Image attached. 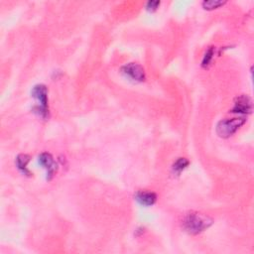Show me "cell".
<instances>
[{
    "label": "cell",
    "mask_w": 254,
    "mask_h": 254,
    "mask_svg": "<svg viewBox=\"0 0 254 254\" xmlns=\"http://www.w3.org/2000/svg\"><path fill=\"white\" fill-rule=\"evenodd\" d=\"M213 223V219L206 214L191 211L185 215L182 225L185 231L192 235H197L207 229Z\"/></svg>",
    "instance_id": "6da1fadb"
},
{
    "label": "cell",
    "mask_w": 254,
    "mask_h": 254,
    "mask_svg": "<svg viewBox=\"0 0 254 254\" xmlns=\"http://www.w3.org/2000/svg\"><path fill=\"white\" fill-rule=\"evenodd\" d=\"M31 96L38 102V104L34 107L36 112L42 118L49 117V104H48V89L45 85L39 84L34 86L31 91Z\"/></svg>",
    "instance_id": "7a4b0ae2"
},
{
    "label": "cell",
    "mask_w": 254,
    "mask_h": 254,
    "mask_svg": "<svg viewBox=\"0 0 254 254\" xmlns=\"http://www.w3.org/2000/svg\"><path fill=\"white\" fill-rule=\"evenodd\" d=\"M245 122L246 118L244 116L222 119L216 125V134L221 138H228L232 136Z\"/></svg>",
    "instance_id": "3957f363"
},
{
    "label": "cell",
    "mask_w": 254,
    "mask_h": 254,
    "mask_svg": "<svg viewBox=\"0 0 254 254\" xmlns=\"http://www.w3.org/2000/svg\"><path fill=\"white\" fill-rule=\"evenodd\" d=\"M120 72L123 76L128 78L129 80L136 82V83H142L146 80V74L144 68L136 63H129L121 67Z\"/></svg>",
    "instance_id": "277c9868"
},
{
    "label": "cell",
    "mask_w": 254,
    "mask_h": 254,
    "mask_svg": "<svg viewBox=\"0 0 254 254\" xmlns=\"http://www.w3.org/2000/svg\"><path fill=\"white\" fill-rule=\"evenodd\" d=\"M38 161L39 164L46 170L47 180L51 181L58 171V164L54 160L53 156L48 152H43L39 155Z\"/></svg>",
    "instance_id": "5b68a950"
},
{
    "label": "cell",
    "mask_w": 254,
    "mask_h": 254,
    "mask_svg": "<svg viewBox=\"0 0 254 254\" xmlns=\"http://www.w3.org/2000/svg\"><path fill=\"white\" fill-rule=\"evenodd\" d=\"M252 111V100L245 95L239 96L234 101V105L230 110L231 113L236 114H249Z\"/></svg>",
    "instance_id": "8992f818"
},
{
    "label": "cell",
    "mask_w": 254,
    "mask_h": 254,
    "mask_svg": "<svg viewBox=\"0 0 254 254\" xmlns=\"http://www.w3.org/2000/svg\"><path fill=\"white\" fill-rule=\"evenodd\" d=\"M134 198L137 203L143 206H151L157 201V195L150 191H138Z\"/></svg>",
    "instance_id": "52a82bcc"
},
{
    "label": "cell",
    "mask_w": 254,
    "mask_h": 254,
    "mask_svg": "<svg viewBox=\"0 0 254 254\" xmlns=\"http://www.w3.org/2000/svg\"><path fill=\"white\" fill-rule=\"evenodd\" d=\"M31 157L27 154H19L16 157V166L18 168V170L25 176H31L32 173L31 171L28 169V163L30 162Z\"/></svg>",
    "instance_id": "ba28073f"
},
{
    "label": "cell",
    "mask_w": 254,
    "mask_h": 254,
    "mask_svg": "<svg viewBox=\"0 0 254 254\" xmlns=\"http://www.w3.org/2000/svg\"><path fill=\"white\" fill-rule=\"evenodd\" d=\"M189 165H190V161H189L187 158L181 157V158H178V159L174 162V164H173V166H172V169H173V172H174V173L180 175L185 169H187V167H188Z\"/></svg>",
    "instance_id": "9c48e42d"
},
{
    "label": "cell",
    "mask_w": 254,
    "mask_h": 254,
    "mask_svg": "<svg viewBox=\"0 0 254 254\" xmlns=\"http://www.w3.org/2000/svg\"><path fill=\"white\" fill-rule=\"evenodd\" d=\"M225 3V1H221V0H205V1L202 3V5L205 10H213L223 6Z\"/></svg>",
    "instance_id": "30bf717a"
},
{
    "label": "cell",
    "mask_w": 254,
    "mask_h": 254,
    "mask_svg": "<svg viewBox=\"0 0 254 254\" xmlns=\"http://www.w3.org/2000/svg\"><path fill=\"white\" fill-rule=\"evenodd\" d=\"M214 51H215V49L213 47H209L206 50V52H205V54H204V56L203 58V61H202V67L203 68L206 69V68H208L210 66V64H211V62L213 60Z\"/></svg>",
    "instance_id": "8fae6325"
},
{
    "label": "cell",
    "mask_w": 254,
    "mask_h": 254,
    "mask_svg": "<svg viewBox=\"0 0 254 254\" xmlns=\"http://www.w3.org/2000/svg\"><path fill=\"white\" fill-rule=\"evenodd\" d=\"M160 4H161V2L158 1V0H150V1H148L146 3L145 8L149 12H155L159 8Z\"/></svg>",
    "instance_id": "7c38bea8"
}]
</instances>
